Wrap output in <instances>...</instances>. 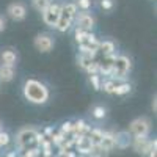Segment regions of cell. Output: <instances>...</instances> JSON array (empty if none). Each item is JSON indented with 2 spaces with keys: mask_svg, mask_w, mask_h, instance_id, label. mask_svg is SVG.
I'll return each mask as SVG.
<instances>
[{
  "mask_svg": "<svg viewBox=\"0 0 157 157\" xmlns=\"http://www.w3.org/2000/svg\"><path fill=\"white\" fill-rule=\"evenodd\" d=\"M24 96L29 102L41 105V104L47 102V99H49V90L39 80L29 78V80L24 83Z\"/></svg>",
  "mask_w": 157,
  "mask_h": 157,
  "instance_id": "1",
  "label": "cell"
},
{
  "mask_svg": "<svg viewBox=\"0 0 157 157\" xmlns=\"http://www.w3.org/2000/svg\"><path fill=\"white\" fill-rule=\"evenodd\" d=\"M38 130L35 127H24L21 129L17 135H16V143L22 151H29V149H36L38 146Z\"/></svg>",
  "mask_w": 157,
  "mask_h": 157,
  "instance_id": "2",
  "label": "cell"
},
{
  "mask_svg": "<svg viewBox=\"0 0 157 157\" xmlns=\"http://www.w3.org/2000/svg\"><path fill=\"white\" fill-rule=\"evenodd\" d=\"M75 14H77V6L74 2H69V3H63L61 5V10H60V17H58V22L55 25V29L58 32H68L69 27L72 25L74 19H75Z\"/></svg>",
  "mask_w": 157,
  "mask_h": 157,
  "instance_id": "3",
  "label": "cell"
},
{
  "mask_svg": "<svg viewBox=\"0 0 157 157\" xmlns=\"http://www.w3.org/2000/svg\"><path fill=\"white\" fill-rule=\"evenodd\" d=\"M130 71V60L126 55H120V57H115L113 60V66H112V74L110 78L116 82H124V78L127 75V72Z\"/></svg>",
  "mask_w": 157,
  "mask_h": 157,
  "instance_id": "4",
  "label": "cell"
},
{
  "mask_svg": "<svg viewBox=\"0 0 157 157\" xmlns=\"http://www.w3.org/2000/svg\"><path fill=\"white\" fill-rule=\"evenodd\" d=\"M151 124L146 118H137L130 123L129 126V134L132 135L134 138H140V137H148L149 134Z\"/></svg>",
  "mask_w": 157,
  "mask_h": 157,
  "instance_id": "5",
  "label": "cell"
},
{
  "mask_svg": "<svg viewBox=\"0 0 157 157\" xmlns=\"http://www.w3.org/2000/svg\"><path fill=\"white\" fill-rule=\"evenodd\" d=\"M60 10H61V5L60 3H55L52 2L44 11H43V21L46 25H49V27H54L58 22V17H60Z\"/></svg>",
  "mask_w": 157,
  "mask_h": 157,
  "instance_id": "6",
  "label": "cell"
},
{
  "mask_svg": "<svg viewBox=\"0 0 157 157\" xmlns=\"http://www.w3.org/2000/svg\"><path fill=\"white\" fill-rule=\"evenodd\" d=\"M132 146L135 149L137 154H141V155H146L149 154L151 149L157 148V141L155 140H148L146 137H140V138H134L132 140Z\"/></svg>",
  "mask_w": 157,
  "mask_h": 157,
  "instance_id": "7",
  "label": "cell"
},
{
  "mask_svg": "<svg viewBox=\"0 0 157 157\" xmlns=\"http://www.w3.org/2000/svg\"><path fill=\"white\" fill-rule=\"evenodd\" d=\"M75 25H77V30H82V32H91L94 27V17L90 14V13L83 11V13H77L75 14Z\"/></svg>",
  "mask_w": 157,
  "mask_h": 157,
  "instance_id": "8",
  "label": "cell"
},
{
  "mask_svg": "<svg viewBox=\"0 0 157 157\" xmlns=\"http://www.w3.org/2000/svg\"><path fill=\"white\" fill-rule=\"evenodd\" d=\"M33 44L39 52H49V50H52V47H54V38H52L49 33H39L35 38Z\"/></svg>",
  "mask_w": 157,
  "mask_h": 157,
  "instance_id": "9",
  "label": "cell"
},
{
  "mask_svg": "<svg viewBox=\"0 0 157 157\" xmlns=\"http://www.w3.org/2000/svg\"><path fill=\"white\" fill-rule=\"evenodd\" d=\"M6 13L13 21H24L25 16H27V8H25L22 2H14V3L8 5Z\"/></svg>",
  "mask_w": 157,
  "mask_h": 157,
  "instance_id": "10",
  "label": "cell"
},
{
  "mask_svg": "<svg viewBox=\"0 0 157 157\" xmlns=\"http://www.w3.org/2000/svg\"><path fill=\"white\" fill-rule=\"evenodd\" d=\"M132 145V135L129 134V130H121V132L115 134V146L120 149H126Z\"/></svg>",
  "mask_w": 157,
  "mask_h": 157,
  "instance_id": "11",
  "label": "cell"
},
{
  "mask_svg": "<svg viewBox=\"0 0 157 157\" xmlns=\"http://www.w3.org/2000/svg\"><path fill=\"white\" fill-rule=\"evenodd\" d=\"M74 146L77 148V151H78V154H90V151H91V143H90V140L83 135V137H74Z\"/></svg>",
  "mask_w": 157,
  "mask_h": 157,
  "instance_id": "12",
  "label": "cell"
},
{
  "mask_svg": "<svg viewBox=\"0 0 157 157\" xmlns=\"http://www.w3.org/2000/svg\"><path fill=\"white\" fill-rule=\"evenodd\" d=\"M99 146L105 151V152H110V151L115 148V134H113V132H104Z\"/></svg>",
  "mask_w": 157,
  "mask_h": 157,
  "instance_id": "13",
  "label": "cell"
},
{
  "mask_svg": "<svg viewBox=\"0 0 157 157\" xmlns=\"http://www.w3.org/2000/svg\"><path fill=\"white\" fill-rule=\"evenodd\" d=\"M115 54L113 55H109V57H104L102 61L99 63V75L104 74V75H110L112 74V66H113V60H115Z\"/></svg>",
  "mask_w": 157,
  "mask_h": 157,
  "instance_id": "14",
  "label": "cell"
},
{
  "mask_svg": "<svg viewBox=\"0 0 157 157\" xmlns=\"http://www.w3.org/2000/svg\"><path fill=\"white\" fill-rule=\"evenodd\" d=\"M91 127L85 123V121H82V120H77L75 123H72V135L74 137H83V135H86L88 134V130H90Z\"/></svg>",
  "mask_w": 157,
  "mask_h": 157,
  "instance_id": "15",
  "label": "cell"
},
{
  "mask_svg": "<svg viewBox=\"0 0 157 157\" xmlns=\"http://www.w3.org/2000/svg\"><path fill=\"white\" fill-rule=\"evenodd\" d=\"M14 66H8V64H0V82H11L14 78Z\"/></svg>",
  "mask_w": 157,
  "mask_h": 157,
  "instance_id": "16",
  "label": "cell"
},
{
  "mask_svg": "<svg viewBox=\"0 0 157 157\" xmlns=\"http://www.w3.org/2000/svg\"><path fill=\"white\" fill-rule=\"evenodd\" d=\"M0 58H2V64L14 66L16 60H17V55H16V52L13 50V49H5V50L2 52V55H0Z\"/></svg>",
  "mask_w": 157,
  "mask_h": 157,
  "instance_id": "17",
  "label": "cell"
},
{
  "mask_svg": "<svg viewBox=\"0 0 157 157\" xmlns=\"http://www.w3.org/2000/svg\"><path fill=\"white\" fill-rule=\"evenodd\" d=\"M102 134H104V130H101V129H90L85 137L90 140V143L93 146H98L102 140Z\"/></svg>",
  "mask_w": 157,
  "mask_h": 157,
  "instance_id": "18",
  "label": "cell"
},
{
  "mask_svg": "<svg viewBox=\"0 0 157 157\" xmlns=\"http://www.w3.org/2000/svg\"><path fill=\"white\" fill-rule=\"evenodd\" d=\"M98 52H101L102 57L113 55V54H115V44H113L112 41H102V43H99Z\"/></svg>",
  "mask_w": 157,
  "mask_h": 157,
  "instance_id": "19",
  "label": "cell"
},
{
  "mask_svg": "<svg viewBox=\"0 0 157 157\" xmlns=\"http://www.w3.org/2000/svg\"><path fill=\"white\" fill-rule=\"evenodd\" d=\"M118 83H120V82L113 80V78H109V80H105V82H102V83H101V90H104L105 93L113 94V91H115V88H116Z\"/></svg>",
  "mask_w": 157,
  "mask_h": 157,
  "instance_id": "20",
  "label": "cell"
},
{
  "mask_svg": "<svg viewBox=\"0 0 157 157\" xmlns=\"http://www.w3.org/2000/svg\"><path fill=\"white\" fill-rule=\"evenodd\" d=\"M129 91H130V83H127V82H121V83H118V85H116V88H115V91H113V94L123 96V94L129 93Z\"/></svg>",
  "mask_w": 157,
  "mask_h": 157,
  "instance_id": "21",
  "label": "cell"
},
{
  "mask_svg": "<svg viewBox=\"0 0 157 157\" xmlns=\"http://www.w3.org/2000/svg\"><path fill=\"white\" fill-rule=\"evenodd\" d=\"M32 3H33L35 10H38L39 13H43V11L52 3V0H32Z\"/></svg>",
  "mask_w": 157,
  "mask_h": 157,
  "instance_id": "22",
  "label": "cell"
},
{
  "mask_svg": "<svg viewBox=\"0 0 157 157\" xmlns=\"http://www.w3.org/2000/svg\"><path fill=\"white\" fill-rule=\"evenodd\" d=\"M107 154L109 152H105V151H104L99 145L98 146H91V151H90V157H107Z\"/></svg>",
  "mask_w": 157,
  "mask_h": 157,
  "instance_id": "23",
  "label": "cell"
},
{
  "mask_svg": "<svg viewBox=\"0 0 157 157\" xmlns=\"http://www.w3.org/2000/svg\"><path fill=\"white\" fill-rule=\"evenodd\" d=\"M90 82H91V85H93V88L96 90V91H99L101 90V77H99V74H93V75H90Z\"/></svg>",
  "mask_w": 157,
  "mask_h": 157,
  "instance_id": "24",
  "label": "cell"
},
{
  "mask_svg": "<svg viewBox=\"0 0 157 157\" xmlns=\"http://www.w3.org/2000/svg\"><path fill=\"white\" fill-rule=\"evenodd\" d=\"M58 132H60L63 137H64V135H68V134H71V132H72V123H69V121H68V123H63Z\"/></svg>",
  "mask_w": 157,
  "mask_h": 157,
  "instance_id": "25",
  "label": "cell"
},
{
  "mask_svg": "<svg viewBox=\"0 0 157 157\" xmlns=\"http://www.w3.org/2000/svg\"><path fill=\"white\" fill-rule=\"evenodd\" d=\"M75 6L80 8V10H83V11H88V10L91 8V0H77Z\"/></svg>",
  "mask_w": 157,
  "mask_h": 157,
  "instance_id": "26",
  "label": "cell"
},
{
  "mask_svg": "<svg viewBox=\"0 0 157 157\" xmlns=\"http://www.w3.org/2000/svg\"><path fill=\"white\" fill-rule=\"evenodd\" d=\"M93 115H94V118L101 120V118L105 116V109H104L102 105H96V107L93 109Z\"/></svg>",
  "mask_w": 157,
  "mask_h": 157,
  "instance_id": "27",
  "label": "cell"
},
{
  "mask_svg": "<svg viewBox=\"0 0 157 157\" xmlns=\"http://www.w3.org/2000/svg\"><path fill=\"white\" fill-rule=\"evenodd\" d=\"M39 154H41V151H39V148H36V149H29V151H24L21 157H39Z\"/></svg>",
  "mask_w": 157,
  "mask_h": 157,
  "instance_id": "28",
  "label": "cell"
},
{
  "mask_svg": "<svg viewBox=\"0 0 157 157\" xmlns=\"http://www.w3.org/2000/svg\"><path fill=\"white\" fill-rule=\"evenodd\" d=\"M10 135L6 134V132H3V130H0V148L2 146H6L8 143H10Z\"/></svg>",
  "mask_w": 157,
  "mask_h": 157,
  "instance_id": "29",
  "label": "cell"
},
{
  "mask_svg": "<svg viewBox=\"0 0 157 157\" xmlns=\"http://www.w3.org/2000/svg\"><path fill=\"white\" fill-rule=\"evenodd\" d=\"M101 6L104 10H112L113 8V0H101Z\"/></svg>",
  "mask_w": 157,
  "mask_h": 157,
  "instance_id": "30",
  "label": "cell"
},
{
  "mask_svg": "<svg viewBox=\"0 0 157 157\" xmlns=\"http://www.w3.org/2000/svg\"><path fill=\"white\" fill-rule=\"evenodd\" d=\"M5 30V19H3V16L0 14V33H2Z\"/></svg>",
  "mask_w": 157,
  "mask_h": 157,
  "instance_id": "31",
  "label": "cell"
},
{
  "mask_svg": "<svg viewBox=\"0 0 157 157\" xmlns=\"http://www.w3.org/2000/svg\"><path fill=\"white\" fill-rule=\"evenodd\" d=\"M149 157H157V151H155V148L149 151Z\"/></svg>",
  "mask_w": 157,
  "mask_h": 157,
  "instance_id": "32",
  "label": "cell"
},
{
  "mask_svg": "<svg viewBox=\"0 0 157 157\" xmlns=\"http://www.w3.org/2000/svg\"><path fill=\"white\" fill-rule=\"evenodd\" d=\"M5 157H17V155H16V152H8Z\"/></svg>",
  "mask_w": 157,
  "mask_h": 157,
  "instance_id": "33",
  "label": "cell"
},
{
  "mask_svg": "<svg viewBox=\"0 0 157 157\" xmlns=\"http://www.w3.org/2000/svg\"><path fill=\"white\" fill-rule=\"evenodd\" d=\"M155 104L157 102H155V98H154V101H152V110H154V113H155Z\"/></svg>",
  "mask_w": 157,
  "mask_h": 157,
  "instance_id": "34",
  "label": "cell"
},
{
  "mask_svg": "<svg viewBox=\"0 0 157 157\" xmlns=\"http://www.w3.org/2000/svg\"><path fill=\"white\" fill-rule=\"evenodd\" d=\"M0 130H2V124H0Z\"/></svg>",
  "mask_w": 157,
  "mask_h": 157,
  "instance_id": "35",
  "label": "cell"
}]
</instances>
